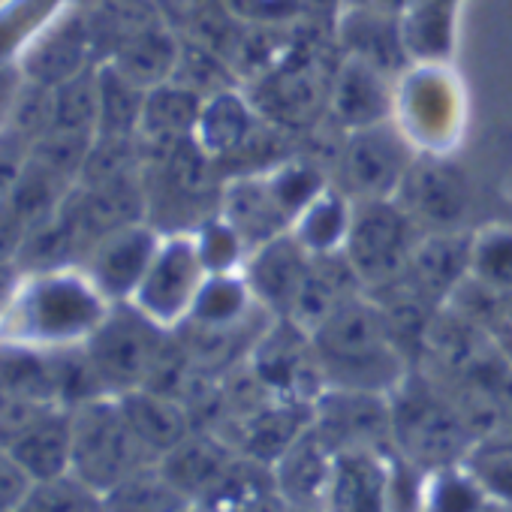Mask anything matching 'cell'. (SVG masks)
Wrapping results in <instances>:
<instances>
[{"mask_svg": "<svg viewBox=\"0 0 512 512\" xmlns=\"http://www.w3.org/2000/svg\"><path fill=\"white\" fill-rule=\"evenodd\" d=\"M311 341L329 386L389 395L410 374L395 329L377 302L350 296Z\"/></svg>", "mask_w": 512, "mask_h": 512, "instance_id": "1", "label": "cell"}, {"mask_svg": "<svg viewBox=\"0 0 512 512\" xmlns=\"http://www.w3.org/2000/svg\"><path fill=\"white\" fill-rule=\"evenodd\" d=\"M10 305L13 311L0 317V335L7 344L34 350L85 344L112 308L94 281L73 275V269L37 275Z\"/></svg>", "mask_w": 512, "mask_h": 512, "instance_id": "2", "label": "cell"}, {"mask_svg": "<svg viewBox=\"0 0 512 512\" xmlns=\"http://www.w3.org/2000/svg\"><path fill=\"white\" fill-rule=\"evenodd\" d=\"M392 452L416 473L464 464L476 446L455 404L431 374H407L392 392Z\"/></svg>", "mask_w": 512, "mask_h": 512, "instance_id": "3", "label": "cell"}, {"mask_svg": "<svg viewBox=\"0 0 512 512\" xmlns=\"http://www.w3.org/2000/svg\"><path fill=\"white\" fill-rule=\"evenodd\" d=\"M157 464L130 428L115 395L88 401L73 410V467L70 473L97 494L112 491L136 470Z\"/></svg>", "mask_w": 512, "mask_h": 512, "instance_id": "4", "label": "cell"}, {"mask_svg": "<svg viewBox=\"0 0 512 512\" xmlns=\"http://www.w3.org/2000/svg\"><path fill=\"white\" fill-rule=\"evenodd\" d=\"M169 341L172 329L154 323L133 302H118L85 341V350L109 395L118 398L151 383Z\"/></svg>", "mask_w": 512, "mask_h": 512, "instance_id": "5", "label": "cell"}, {"mask_svg": "<svg viewBox=\"0 0 512 512\" xmlns=\"http://www.w3.org/2000/svg\"><path fill=\"white\" fill-rule=\"evenodd\" d=\"M416 244V223L395 199H362L353 208L341 253L359 284L386 287L407 272Z\"/></svg>", "mask_w": 512, "mask_h": 512, "instance_id": "6", "label": "cell"}, {"mask_svg": "<svg viewBox=\"0 0 512 512\" xmlns=\"http://www.w3.org/2000/svg\"><path fill=\"white\" fill-rule=\"evenodd\" d=\"M332 82L323 70V58L311 46H290V52L250 82L247 100L275 127H308L332 100Z\"/></svg>", "mask_w": 512, "mask_h": 512, "instance_id": "7", "label": "cell"}, {"mask_svg": "<svg viewBox=\"0 0 512 512\" xmlns=\"http://www.w3.org/2000/svg\"><path fill=\"white\" fill-rule=\"evenodd\" d=\"M208 272L193 235H169L160 238L154 260L130 299L142 314H148L163 329H175L187 320Z\"/></svg>", "mask_w": 512, "mask_h": 512, "instance_id": "8", "label": "cell"}, {"mask_svg": "<svg viewBox=\"0 0 512 512\" xmlns=\"http://www.w3.org/2000/svg\"><path fill=\"white\" fill-rule=\"evenodd\" d=\"M314 428L335 446V452L341 449L392 452L389 395L329 386L314 404Z\"/></svg>", "mask_w": 512, "mask_h": 512, "instance_id": "9", "label": "cell"}, {"mask_svg": "<svg viewBox=\"0 0 512 512\" xmlns=\"http://www.w3.org/2000/svg\"><path fill=\"white\" fill-rule=\"evenodd\" d=\"M344 178L359 199H395L413 154L407 139L389 124L353 130L344 145Z\"/></svg>", "mask_w": 512, "mask_h": 512, "instance_id": "10", "label": "cell"}, {"mask_svg": "<svg viewBox=\"0 0 512 512\" xmlns=\"http://www.w3.org/2000/svg\"><path fill=\"white\" fill-rule=\"evenodd\" d=\"M395 202L416 226H425L428 232H458L470 208V193L461 172L449 163L413 157Z\"/></svg>", "mask_w": 512, "mask_h": 512, "instance_id": "11", "label": "cell"}, {"mask_svg": "<svg viewBox=\"0 0 512 512\" xmlns=\"http://www.w3.org/2000/svg\"><path fill=\"white\" fill-rule=\"evenodd\" d=\"M91 67H97V58L85 22V7L79 0H73L52 25H46V31L19 58L25 82L43 88H58Z\"/></svg>", "mask_w": 512, "mask_h": 512, "instance_id": "12", "label": "cell"}, {"mask_svg": "<svg viewBox=\"0 0 512 512\" xmlns=\"http://www.w3.org/2000/svg\"><path fill=\"white\" fill-rule=\"evenodd\" d=\"M395 452L341 449L326 491V512H395Z\"/></svg>", "mask_w": 512, "mask_h": 512, "instance_id": "13", "label": "cell"}, {"mask_svg": "<svg viewBox=\"0 0 512 512\" xmlns=\"http://www.w3.org/2000/svg\"><path fill=\"white\" fill-rule=\"evenodd\" d=\"M314 256L302 247L293 232H284L260 247H253L244 260V281L266 311L275 317H287L302 281L311 272Z\"/></svg>", "mask_w": 512, "mask_h": 512, "instance_id": "14", "label": "cell"}, {"mask_svg": "<svg viewBox=\"0 0 512 512\" xmlns=\"http://www.w3.org/2000/svg\"><path fill=\"white\" fill-rule=\"evenodd\" d=\"M160 247V235L148 223H133L94 247L88 256V278L112 302H130Z\"/></svg>", "mask_w": 512, "mask_h": 512, "instance_id": "15", "label": "cell"}, {"mask_svg": "<svg viewBox=\"0 0 512 512\" xmlns=\"http://www.w3.org/2000/svg\"><path fill=\"white\" fill-rule=\"evenodd\" d=\"M238 455L241 452L235 446H229L220 434L196 428L184 443H178L172 452H166L157 464L193 506H205L208 497L226 479V473Z\"/></svg>", "mask_w": 512, "mask_h": 512, "instance_id": "16", "label": "cell"}, {"mask_svg": "<svg viewBox=\"0 0 512 512\" xmlns=\"http://www.w3.org/2000/svg\"><path fill=\"white\" fill-rule=\"evenodd\" d=\"M473 241L458 232H428L416 238L404 281L434 308L449 299L470 275Z\"/></svg>", "mask_w": 512, "mask_h": 512, "instance_id": "17", "label": "cell"}, {"mask_svg": "<svg viewBox=\"0 0 512 512\" xmlns=\"http://www.w3.org/2000/svg\"><path fill=\"white\" fill-rule=\"evenodd\" d=\"M335 446L311 425L272 467L275 488L290 506H326Z\"/></svg>", "mask_w": 512, "mask_h": 512, "instance_id": "18", "label": "cell"}, {"mask_svg": "<svg viewBox=\"0 0 512 512\" xmlns=\"http://www.w3.org/2000/svg\"><path fill=\"white\" fill-rule=\"evenodd\" d=\"M329 106L350 133L383 124L392 112V91L386 73L362 58L347 55L344 64H338L335 70Z\"/></svg>", "mask_w": 512, "mask_h": 512, "instance_id": "19", "label": "cell"}, {"mask_svg": "<svg viewBox=\"0 0 512 512\" xmlns=\"http://www.w3.org/2000/svg\"><path fill=\"white\" fill-rule=\"evenodd\" d=\"M118 404L130 428L142 440V446L157 461L196 431L190 410L172 395H163L154 389H133V392L118 395Z\"/></svg>", "mask_w": 512, "mask_h": 512, "instance_id": "20", "label": "cell"}, {"mask_svg": "<svg viewBox=\"0 0 512 512\" xmlns=\"http://www.w3.org/2000/svg\"><path fill=\"white\" fill-rule=\"evenodd\" d=\"M13 458L34 482L58 479L73 467V410L49 407L13 446Z\"/></svg>", "mask_w": 512, "mask_h": 512, "instance_id": "21", "label": "cell"}, {"mask_svg": "<svg viewBox=\"0 0 512 512\" xmlns=\"http://www.w3.org/2000/svg\"><path fill=\"white\" fill-rule=\"evenodd\" d=\"M260 124V112L253 109L247 94L229 88L202 103V115L193 136L214 163H223L253 136Z\"/></svg>", "mask_w": 512, "mask_h": 512, "instance_id": "22", "label": "cell"}, {"mask_svg": "<svg viewBox=\"0 0 512 512\" xmlns=\"http://www.w3.org/2000/svg\"><path fill=\"white\" fill-rule=\"evenodd\" d=\"M178 55H181V37L175 34L172 25L160 19L145 31H139L136 37H130L106 64L115 67L133 85L151 91L172 79L178 67Z\"/></svg>", "mask_w": 512, "mask_h": 512, "instance_id": "23", "label": "cell"}, {"mask_svg": "<svg viewBox=\"0 0 512 512\" xmlns=\"http://www.w3.org/2000/svg\"><path fill=\"white\" fill-rule=\"evenodd\" d=\"M205 97L193 94L190 88L178 82H163L145 94V109H142V127L139 139L142 142H169V139H184L196 133L199 115H202Z\"/></svg>", "mask_w": 512, "mask_h": 512, "instance_id": "24", "label": "cell"}, {"mask_svg": "<svg viewBox=\"0 0 512 512\" xmlns=\"http://www.w3.org/2000/svg\"><path fill=\"white\" fill-rule=\"evenodd\" d=\"M341 37L347 43V55L362 58L383 73L398 70L407 52L401 28H395L389 22V13L377 7H359L356 13H350L344 19Z\"/></svg>", "mask_w": 512, "mask_h": 512, "instance_id": "25", "label": "cell"}, {"mask_svg": "<svg viewBox=\"0 0 512 512\" xmlns=\"http://www.w3.org/2000/svg\"><path fill=\"white\" fill-rule=\"evenodd\" d=\"M106 512H187L193 503L169 482L160 464H148L103 494Z\"/></svg>", "mask_w": 512, "mask_h": 512, "instance_id": "26", "label": "cell"}, {"mask_svg": "<svg viewBox=\"0 0 512 512\" xmlns=\"http://www.w3.org/2000/svg\"><path fill=\"white\" fill-rule=\"evenodd\" d=\"M73 0H4L0 4V64H16L25 49Z\"/></svg>", "mask_w": 512, "mask_h": 512, "instance_id": "27", "label": "cell"}, {"mask_svg": "<svg viewBox=\"0 0 512 512\" xmlns=\"http://www.w3.org/2000/svg\"><path fill=\"white\" fill-rule=\"evenodd\" d=\"M100 82V115H97V136H121L136 139L142 127V109H145V88L124 79L115 67L100 64L97 70Z\"/></svg>", "mask_w": 512, "mask_h": 512, "instance_id": "28", "label": "cell"}, {"mask_svg": "<svg viewBox=\"0 0 512 512\" xmlns=\"http://www.w3.org/2000/svg\"><path fill=\"white\" fill-rule=\"evenodd\" d=\"M350 217L353 208H347V202L332 193L323 190L293 223V235L302 241V247L311 256H326V253H338L344 247L347 229H350Z\"/></svg>", "mask_w": 512, "mask_h": 512, "instance_id": "29", "label": "cell"}, {"mask_svg": "<svg viewBox=\"0 0 512 512\" xmlns=\"http://www.w3.org/2000/svg\"><path fill=\"white\" fill-rule=\"evenodd\" d=\"M97 70L100 64L52 88V130L97 136V115H100Z\"/></svg>", "mask_w": 512, "mask_h": 512, "instance_id": "30", "label": "cell"}, {"mask_svg": "<svg viewBox=\"0 0 512 512\" xmlns=\"http://www.w3.org/2000/svg\"><path fill=\"white\" fill-rule=\"evenodd\" d=\"M488 494L464 464L425 473L419 485V512H479Z\"/></svg>", "mask_w": 512, "mask_h": 512, "instance_id": "31", "label": "cell"}, {"mask_svg": "<svg viewBox=\"0 0 512 512\" xmlns=\"http://www.w3.org/2000/svg\"><path fill=\"white\" fill-rule=\"evenodd\" d=\"M19 512H106V506L103 494H97L79 476L64 473L58 479L34 482Z\"/></svg>", "mask_w": 512, "mask_h": 512, "instance_id": "32", "label": "cell"}, {"mask_svg": "<svg viewBox=\"0 0 512 512\" xmlns=\"http://www.w3.org/2000/svg\"><path fill=\"white\" fill-rule=\"evenodd\" d=\"M464 467L488 494V500L512 503V443L509 440L503 437L479 440L464 458Z\"/></svg>", "mask_w": 512, "mask_h": 512, "instance_id": "33", "label": "cell"}, {"mask_svg": "<svg viewBox=\"0 0 512 512\" xmlns=\"http://www.w3.org/2000/svg\"><path fill=\"white\" fill-rule=\"evenodd\" d=\"M193 238H196L202 266L208 275H229V272L244 269V260H247L250 250H247L244 238L220 214L214 220H205Z\"/></svg>", "mask_w": 512, "mask_h": 512, "instance_id": "34", "label": "cell"}, {"mask_svg": "<svg viewBox=\"0 0 512 512\" xmlns=\"http://www.w3.org/2000/svg\"><path fill=\"white\" fill-rule=\"evenodd\" d=\"M470 275L500 293H512V232L491 229L473 241Z\"/></svg>", "mask_w": 512, "mask_h": 512, "instance_id": "35", "label": "cell"}, {"mask_svg": "<svg viewBox=\"0 0 512 512\" xmlns=\"http://www.w3.org/2000/svg\"><path fill=\"white\" fill-rule=\"evenodd\" d=\"M223 7L247 25H269L284 28L287 22L299 19L308 0H223Z\"/></svg>", "mask_w": 512, "mask_h": 512, "instance_id": "36", "label": "cell"}, {"mask_svg": "<svg viewBox=\"0 0 512 512\" xmlns=\"http://www.w3.org/2000/svg\"><path fill=\"white\" fill-rule=\"evenodd\" d=\"M31 148H34V142L25 139L22 133H16L10 124L0 127V202L13 193L16 181L22 178Z\"/></svg>", "mask_w": 512, "mask_h": 512, "instance_id": "37", "label": "cell"}, {"mask_svg": "<svg viewBox=\"0 0 512 512\" xmlns=\"http://www.w3.org/2000/svg\"><path fill=\"white\" fill-rule=\"evenodd\" d=\"M34 488V479L13 458L10 449H0V512H19Z\"/></svg>", "mask_w": 512, "mask_h": 512, "instance_id": "38", "label": "cell"}, {"mask_svg": "<svg viewBox=\"0 0 512 512\" xmlns=\"http://www.w3.org/2000/svg\"><path fill=\"white\" fill-rule=\"evenodd\" d=\"M25 88V76L16 64H0V127L13 115V106Z\"/></svg>", "mask_w": 512, "mask_h": 512, "instance_id": "39", "label": "cell"}, {"mask_svg": "<svg viewBox=\"0 0 512 512\" xmlns=\"http://www.w3.org/2000/svg\"><path fill=\"white\" fill-rule=\"evenodd\" d=\"M25 235H28L25 223L4 202H0V260H10V256H16Z\"/></svg>", "mask_w": 512, "mask_h": 512, "instance_id": "40", "label": "cell"}, {"mask_svg": "<svg viewBox=\"0 0 512 512\" xmlns=\"http://www.w3.org/2000/svg\"><path fill=\"white\" fill-rule=\"evenodd\" d=\"M19 278H22V269L16 260H0V317H4V308L19 293Z\"/></svg>", "mask_w": 512, "mask_h": 512, "instance_id": "41", "label": "cell"}, {"mask_svg": "<svg viewBox=\"0 0 512 512\" xmlns=\"http://www.w3.org/2000/svg\"><path fill=\"white\" fill-rule=\"evenodd\" d=\"M479 512H512V503H500V500H485Z\"/></svg>", "mask_w": 512, "mask_h": 512, "instance_id": "42", "label": "cell"}, {"mask_svg": "<svg viewBox=\"0 0 512 512\" xmlns=\"http://www.w3.org/2000/svg\"><path fill=\"white\" fill-rule=\"evenodd\" d=\"M362 4H368V0H359V7H362Z\"/></svg>", "mask_w": 512, "mask_h": 512, "instance_id": "43", "label": "cell"}, {"mask_svg": "<svg viewBox=\"0 0 512 512\" xmlns=\"http://www.w3.org/2000/svg\"><path fill=\"white\" fill-rule=\"evenodd\" d=\"M0 395H4V389H0Z\"/></svg>", "mask_w": 512, "mask_h": 512, "instance_id": "44", "label": "cell"}]
</instances>
